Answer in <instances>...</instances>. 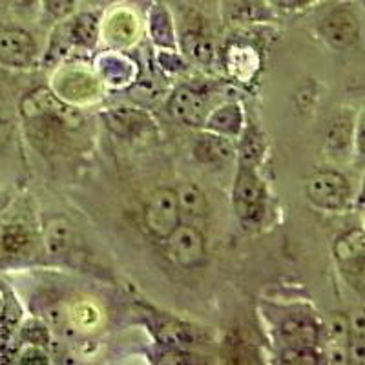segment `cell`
I'll return each instance as SVG.
<instances>
[{"instance_id": "11", "label": "cell", "mask_w": 365, "mask_h": 365, "mask_svg": "<svg viewBox=\"0 0 365 365\" xmlns=\"http://www.w3.org/2000/svg\"><path fill=\"white\" fill-rule=\"evenodd\" d=\"M104 119H106L108 128L120 137H137L152 126V120L145 113L128 108L112 110L104 115Z\"/></svg>"}, {"instance_id": "27", "label": "cell", "mask_w": 365, "mask_h": 365, "mask_svg": "<svg viewBox=\"0 0 365 365\" xmlns=\"http://www.w3.org/2000/svg\"><path fill=\"white\" fill-rule=\"evenodd\" d=\"M283 361L285 364L311 365L318 361V354L312 351V347H291L283 353Z\"/></svg>"}, {"instance_id": "18", "label": "cell", "mask_w": 365, "mask_h": 365, "mask_svg": "<svg viewBox=\"0 0 365 365\" xmlns=\"http://www.w3.org/2000/svg\"><path fill=\"white\" fill-rule=\"evenodd\" d=\"M175 192V201H178L179 212H182L188 217H203L208 212V201L200 188L187 182L181 185Z\"/></svg>"}, {"instance_id": "23", "label": "cell", "mask_w": 365, "mask_h": 365, "mask_svg": "<svg viewBox=\"0 0 365 365\" xmlns=\"http://www.w3.org/2000/svg\"><path fill=\"white\" fill-rule=\"evenodd\" d=\"M349 358L353 364H365V319L361 311L349 324Z\"/></svg>"}, {"instance_id": "24", "label": "cell", "mask_w": 365, "mask_h": 365, "mask_svg": "<svg viewBox=\"0 0 365 365\" xmlns=\"http://www.w3.org/2000/svg\"><path fill=\"white\" fill-rule=\"evenodd\" d=\"M150 26L155 41L161 44H172V17L165 6H154L150 13Z\"/></svg>"}, {"instance_id": "2", "label": "cell", "mask_w": 365, "mask_h": 365, "mask_svg": "<svg viewBox=\"0 0 365 365\" xmlns=\"http://www.w3.org/2000/svg\"><path fill=\"white\" fill-rule=\"evenodd\" d=\"M232 205L237 216L247 223L259 221L265 214V187L252 166L241 165L234 182Z\"/></svg>"}, {"instance_id": "29", "label": "cell", "mask_w": 365, "mask_h": 365, "mask_svg": "<svg viewBox=\"0 0 365 365\" xmlns=\"http://www.w3.org/2000/svg\"><path fill=\"white\" fill-rule=\"evenodd\" d=\"M21 361L22 364H48V360H46V354L37 347L26 351V353L21 356Z\"/></svg>"}, {"instance_id": "12", "label": "cell", "mask_w": 365, "mask_h": 365, "mask_svg": "<svg viewBox=\"0 0 365 365\" xmlns=\"http://www.w3.org/2000/svg\"><path fill=\"white\" fill-rule=\"evenodd\" d=\"M282 336L289 347H314L318 341V329L311 318L291 316L283 322Z\"/></svg>"}, {"instance_id": "9", "label": "cell", "mask_w": 365, "mask_h": 365, "mask_svg": "<svg viewBox=\"0 0 365 365\" xmlns=\"http://www.w3.org/2000/svg\"><path fill=\"white\" fill-rule=\"evenodd\" d=\"M220 9L225 21L236 24L265 22L274 17L267 0H220Z\"/></svg>"}, {"instance_id": "7", "label": "cell", "mask_w": 365, "mask_h": 365, "mask_svg": "<svg viewBox=\"0 0 365 365\" xmlns=\"http://www.w3.org/2000/svg\"><path fill=\"white\" fill-rule=\"evenodd\" d=\"M37 53L35 38L21 28L0 31V63L11 68H24Z\"/></svg>"}, {"instance_id": "22", "label": "cell", "mask_w": 365, "mask_h": 365, "mask_svg": "<svg viewBox=\"0 0 365 365\" xmlns=\"http://www.w3.org/2000/svg\"><path fill=\"white\" fill-rule=\"evenodd\" d=\"M31 241V234L24 225H4L0 228V252L4 256H17Z\"/></svg>"}, {"instance_id": "6", "label": "cell", "mask_w": 365, "mask_h": 365, "mask_svg": "<svg viewBox=\"0 0 365 365\" xmlns=\"http://www.w3.org/2000/svg\"><path fill=\"white\" fill-rule=\"evenodd\" d=\"M166 240L174 259L185 269H192L203 262L205 240L200 230H195L190 225H178V228Z\"/></svg>"}, {"instance_id": "19", "label": "cell", "mask_w": 365, "mask_h": 365, "mask_svg": "<svg viewBox=\"0 0 365 365\" xmlns=\"http://www.w3.org/2000/svg\"><path fill=\"white\" fill-rule=\"evenodd\" d=\"M135 17H133V13L126 11V9H117L106 21V37L115 44H128L135 37Z\"/></svg>"}, {"instance_id": "20", "label": "cell", "mask_w": 365, "mask_h": 365, "mask_svg": "<svg viewBox=\"0 0 365 365\" xmlns=\"http://www.w3.org/2000/svg\"><path fill=\"white\" fill-rule=\"evenodd\" d=\"M135 64L123 55H106L101 58V73L110 84H126L132 81Z\"/></svg>"}, {"instance_id": "1", "label": "cell", "mask_w": 365, "mask_h": 365, "mask_svg": "<svg viewBox=\"0 0 365 365\" xmlns=\"http://www.w3.org/2000/svg\"><path fill=\"white\" fill-rule=\"evenodd\" d=\"M319 34L334 50H349L360 38V19L353 4L340 2L319 19Z\"/></svg>"}, {"instance_id": "21", "label": "cell", "mask_w": 365, "mask_h": 365, "mask_svg": "<svg viewBox=\"0 0 365 365\" xmlns=\"http://www.w3.org/2000/svg\"><path fill=\"white\" fill-rule=\"evenodd\" d=\"M58 91L63 96L75 97V99H88L97 91L96 83L90 75L81 73V71H70L61 77V83H57Z\"/></svg>"}, {"instance_id": "13", "label": "cell", "mask_w": 365, "mask_h": 365, "mask_svg": "<svg viewBox=\"0 0 365 365\" xmlns=\"http://www.w3.org/2000/svg\"><path fill=\"white\" fill-rule=\"evenodd\" d=\"M73 241L71 223L63 216L51 217L44 227V245L50 256H64Z\"/></svg>"}, {"instance_id": "15", "label": "cell", "mask_w": 365, "mask_h": 365, "mask_svg": "<svg viewBox=\"0 0 365 365\" xmlns=\"http://www.w3.org/2000/svg\"><path fill=\"white\" fill-rule=\"evenodd\" d=\"M194 154L203 163H228L234 158V148L221 135H201L194 145Z\"/></svg>"}, {"instance_id": "28", "label": "cell", "mask_w": 365, "mask_h": 365, "mask_svg": "<svg viewBox=\"0 0 365 365\" xmlns=\"http://www.w3.org/2000/svg\"><path fill=\"white\" fill-rule=\"evenodd\" d=\"M75 319L79 322V325L83 327H91V325H96L99 322V312L96 309L91 307V305H83L75 311Z\"/></svg>"}, {"instance_id": "17", "label": "cell", "mask_w": 365, "mask_h": 365, "mask_svg": "<svg viewBox=\"0 0 365 365\" xmlns=\"http://www.w3.org/2000/svg\"><path fill=\"white\" fill-rule=\"evenodd\" d=\"M205 125L212 130V132L221 133V135H236L240 133L241 125H243V113H241L237 104H225L221 108L207 117Z\"/></svg>"}, {"instance_id": "31", "label": "cell", "mask_w": 365, "mask_h": 365, "mask_svg": "<svg viewBox=\"0 0 365 365\" xmlns=\"http://www.w3.org/2000/svg\"><path fill=\"white\" fill-rule=\"evenodd\" d=\"M9 133H11V120H9L8 113L0 108V146L8 141Z\"/></svg>"}, {"instance_id": "25", "label": "cell", "mask_w": 365, "mask_h": 365, "mask_svg": "<svg viewBox=\"0 0 365 365\" xmlns=\"http://www.w3.org/2000/svg\"><path fill=\"white\" fill-rule=\"evenodd\" d=\"M41 6L48 17H51L53 21H61L73 13L77 0H41Z\"/></svg>"}, {"instance_id": "16", "label": "cell", "mask_w": 365, "mask_h": 365, "mask_svg": "<svg viewBox=\"0 0 365 365\" xmlns=\"http://www.w3.org/2000/svg\"><path fill=\"white\" fill-rule=\"evenodd\" d=\"M99 35V17L96 13H81L66 26V37L71 44L93 46Z\"/></svg>"}, {"instance_id": "10", "label": "cell", "mask_w": 365, "mask_h": 365, "mask_svg": "<svg viewBox=\"0 0 365 365\" xmlns=\"http://www.w3.org/2000/svg\"><path fill=\"white\" fill-rule=\"evenodd\" d=\"M364 252H365V237L360 228L345 232L334 245V256L340 262L345 272H351L361 279L364 276Z\"/></svg>"}, {"instance_id": "3", "label": "cell", "mask_w": 365, "mask_h": 365, "mask_svg": "<svg viewBox=\"0 0 365 365\" xmlns=\"http://www.w3.org/2000/svg\"><path fill=\"white\" fill-rule=\"evenodd\" d=\"M22 113L28 120H51L55 125L75 128L81 125V115L63 103L50 90L38 88L22 101Z\"/></svg>"}, {"instance_id": "32", "label": "cell", "mask_w": 365, "mask_h": 365, "mask_svg": "<svg viewBox=\"0 0 365 365\" xmlns=\"http://www.w3.org/2000/svg\"><path fill=\"white\" fill-rule=\"evenodd\" d=\"M19 9H35V6L41 4V0H13Z\"/></svg>"}, {"instance_id": "4", "label": "cell", "mask_w": 365, "mask_h": 365, "mask_svg": "<svg viewBox=\"0 0 365 365\" xmlns=\"http://www.w3.org/2000/svg\"><path fill=\"white\" fill-rule=\"evenodd\" d=\"M179 208L175 192L170 188H158L148 197L145 208L146 227L155 237L166 240L179 225Z\"/></svg>"}, {"instance_id": "30", "label": "cell", "mask_w": 365, "mask_h": 365, "mask_svg": "<svg viewBox=\"0 0 365 365\" xmlns=\"http://www.w3.org/2000/svg\"><path fill=\"white\" fill-rule=\"evenodd\" d=\"M278 8L289 9V11H294V9H302L311 6L314 0H274Z\"/></svg>"}, {"instance_id": "26", "label": "cell", "mask_w": 365, "mask_h": 365, "mask_svg": "<svg viewBox=\"0 0 365 365\" xmlns=\"http://www.w3.org/2000/svg\"><path fill=\"white\" fill-rule=\"evenodd\" d=\"M262 155V141L259 137L254 135L252 132H247L245 141L241 146V165L243 166H252L254 163Z\"/></svg>"}, {"instance_id": "14", "label": "cell", "mask_w": 365, "mask_h": 365, "mask_svg": "<svg viewBox=\"0 0 365 365\" xmlns=\"http://www.w3.org/2000/svg\"><path fill=\"white\" fill-rule=\"evenodd\" d=\"M327 341L331 364H345L349 358V319L344 314L329 318Z\"/></svg>"}, {"instance_id": "5", "label": "cell", "mask_w": 365, "mask_h": 365, "mask_svg": "<svg viewBox=\"0 0 365 365\" xmlns=\"http://www.w3.org/2000/svg\"><path fill=\"white\" fill-rule=\"evenodd\" d=\"M307 197L316 207L325 210H340L349 197V185L338 172H316L307 181Z\"/></svg>"}, {"instance_id": "8", "label": "cell", "mask_w": 365, "mask_h": 365, "mask_svg": "<svg viewBox=\"0 0 365 365\" xmlns=\"http://www.w3.org/2000/svg\"><path fill=\"white\" fill-rule=\"evenodd\" d=\"M172 117L187 126H201L207 120V103L197 91L190 88H179L168 101Z\"/></svg>"}]
</instances>
